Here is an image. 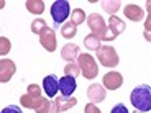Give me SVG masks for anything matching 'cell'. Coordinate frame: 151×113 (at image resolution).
Here are the masks:
<instances>
[{
	"mask_svg": "<svg viewBox=\"0 0 151 113\" xmlns=\"http://www.w3.org/2000/svg\"><path fill=\"white\" fill-rule=\"evenodd\" d=\"M123 13H125V16L128 20H132V21H141L143 16H145L143 8H141L140 5H135V4L127 5V7L123 8Z\"/></svg>",
	"mask_w": 151,
	"mask_h": 113,
	"instance_id": "14",
	"label": "cell"
},
{
	"mask_svg": "<svg viewBox=\"0 0 151 113\" xmlns=\"http://www.w3.org/2000/svg\"><path fill=\"white\" fill-rule=\"evenodd\" d=\"M77 89V84H76V77H71V75H64L59 79V90L61 95L64 97H71L72 92Z\"/></svg>",
	"mask_w": 151,
	"mask_h": 113,
	"instance_id": "12",
	"label": "cell"
},
{
	"mask_svg": "<svg viewBox=\"0 0 151 113\" xmlns=\"http://www.w3.org/2000/svg\"><path fill=\"white\" fill-rule=\"evenodd\" d=\"M71 21L74 25H81V23L86 21V11L82 8H74L71 13Z\"/></svg>",
	"mask_w": 151,
	"mask_h": 113,
	"instance_id": "21",
	"label": "cell"
},
{
	"mask_svg": "<svg viewBox=\"0 0 151 113\" xmlns=\"http://www.w3.org/2000/svg\"><path fill=\"white\" fill-rule=\"evenodd\" d=\"M0 43H2V48H0V54L5 56V54L10 51V41H8L7 38H0Z\"/></svg>",
	"mask_w": 151,
	"mask_h": 113,
	"instance_id": "25",
	"label": "cell"
},
{
	"mask_svg": "<svg viewBox=\"0 0 151 113\" xmlns=\"http://www.w3.org/2000/svg\"><path fill=\"white\" fill-rule=\"evenodd\" d=\"M49 113H59L58 112V108H56V105L53 103V107H51V110H49Z\"/></svg>",
	"mask_w": 151,
	"mask_h": 113,
	"instance_id": "31",
	"label": "cell"
},
{
	"mask_svg": "<svg viewBox=\"0 0 151 113\" xmlns=\"http://www.w3.org/2000/svg\"><path fill=\"white\" fill-rule=\"evenodd\" d=\"M87 25L91 28V31L95 34V36L100 38V41H105V36H107V23L102 16L99 15V13H91V15L87 16Z\"/></svg>",
	"mask_w": 151,
	"mask_h": 113,
	"instance_id": "4",
	"label": "cell"
},
{
	"mask_svg": "<svg viewBox=\"0 0 151 113\" xmlns=\"http://www.w3.org/2000/svg\"><path fill=\"white\" fill-rule=\"evenodd\" d=\"M87 97H89V100H91L92 103L104 102L105 97H107L105 87L100 85V84H92V85H89V89H87Z\"/></svg>",
	"mask_w": 151,
	"mask_h": 113,
	"instance_id": "10",
	"label": "cell"
},
{
	"mask_svg": "<svg viewBox=\"0 0 151 113\" xmlns=\"http://www.w3.org/2000/svg\"><path fill=\"white\" fill-rule=\"evenodd\" d=\"M84 44H86L87 49H91V51H99V49L102 48V46H100V38L95 36L94 33L87 34V36L84 38Z\"/></svg>",
	"mask_w": 151,
	"mask_h": 113,
	"instance_id": "17",
	"label": "cell"
},
{
	"mask_svg": "<svg viewBox=\"0 0 151 113\" xmlns=\"http://www.w3.org/2000/svg\"><path fill=\"white\" fill-rule=\"evenodd\" d=\"M143 36H145V39H146V41L151 43V31H143Z\"/></svg>",
	"mask_w": 151,
	"mask_h": 113,
	"instance_id": "30",
	"label": "cell"
},
{
	"mask_svg": "<svg viewBox=\"0 0 151 113\" xmlns=\"http://www.w3.org/2000/svg\"><path fill=\"white\" fill-rule=\"evenodd\" d=\"M79 46L77 44H72V43H69V44L63 46V49H61V57L64 61H68L69 62H74L76 59H79Z\"/></svg>",
	"mask_w": 151,
	"mask_h": 113,
	"instance_id": "13",
	"label": "cell"
},
{
	"mask_svg": "<svg viewBox=\"0 0 151 113\" xmlns=\"http://www.w3.org/2000/svg\"><path fill=\"white\" fill-rule=\"evenodd\" d=\"M2 113H23L22 108H20L18 105H8L5 107L4 110H2Z\"/></svg>",
	"mask_w": 151,
	"mask_h": 113,
	"instance_id": "27",
	"label": "cell"
},
{
	"mask_svg": "<svg viewBox=\"0 0 151 113\" xmlns=\"http://www.w3.org/2000/svg\"><path fill=\"white\" fill-rule=\"evenodd\" d=\"M110 113H130V112H128V108H127L123 103H117V105L112 108V112H110Z\"/></svg>",
	"mask_w": 151,
	"mask_h": 113,
	"instance_id": "28",
	"label": "cell"
},
{
	"mask_svg": "<svg viewBox=\"0 0 151 113\" xmlns=\"http://www.w3.org/2000/svg\"><path fill=\"white\" fill-rule=\"evenodd\" d=\"M61 34L66 38V39H71L77 34V25H74L72 21H66L63 26H61Z\"/></svg>",
	"mask_w": 151,
	"mask_h": 113,
	"instance_id": "19",
	"label": "cell"
},
{
	"mask_svg": "<svg viewBox=\"0 0 151 113\" xmlns=\"http://www.w3.org/2000/svg\"><path fill=\"white\" fill-rule=\"evenodd\" d=\"M146 10H148V13H151V0L146 2Z\"/></svg>",
	"mask_w": 151,
	"mask_h": 113,
	"instance_id": "32",
	"label": "cell"
},
{
	"mask_svg": "<svg viewBox=\"0 0 151 113\" xmlns=\"http://www.w3.org/2000/svg\"><path fill=\"white\" fill-rule=\"evenodd\" d=\"M64 74H66V75H71V77H77V75L81 74L79 64H77V62H69V64H66Z\"/></svg>",
	"mask_w": 151,
	"mask_h": 113,
	"instance_id": "22",
	"label": "cell"
},
{
	"mask_svg": "<svg viewBox=\"0 0 151 113\" xmlns=\"http://www.w3.org/2000/svg\"><path fill=\"white\" fill-rule=\"evenodd\" d=\"M102 7H104V10H105L107 13H110V16H113V15L118 11V8H120V2H118V0H113V2L104 0V2H102Z\"/></svg>",
	"mask_w": 151,
	"mask_h": 113,
	"instance_id": "20",
	"label": "cell"
},
{
	"mask_svg": "<svg viewBox=\"0 0 151 113\" xmlns=\"http://www.w3.org/2000/svg\"><path fill=\"white\" fill-rule=\"evenodd\" d=\"M25 7L33 15H41L43 11H45V4H43L41 0H28L27 4H25Z\"/></svg>",
	"mask_w": 151,
	"mask_h": 113,
	"instance_id": "18",
	"label": "cell"
},
{
	"mask_svg": "<svg viewBox=\"0 0 151 113\" xmlns=\"http://www.w3.org/2000/svg\"><path fill=\"white\" fill-rule=\"evenodd\" d=\"M122 84H123V75L117 71L107 72L102 79V85L105 87V89H109V90H117V89L122 87Z\"/></svg>",
	"mask_w": 151,
	"mask_h": 113,
	"instance_id": "8",
	"label": "cell"
},
{
	"mask_svg": "<svg viewBox=\"0 0 151 113\" xmlns=\"http://www.w3.org/2000/svg\"><path fill=\"white\" fill-rule=\"evenodd\" d=\"M130 102L138 112H151V87L146 84L136 85L130 94Z\"/></svg>",
	"mask_w": 151,
	"mask_h": 113,
	"instance_id": "1",
	"label": "cell"
},
{
	"mask_svg": "<svg viewBox=\"0 0 151 113\" xmlns=\"http://www.w3.org/2000/svg\"><path fill=\"white\" fill-rule=\"evenodd\" d=\"M125 21H122L120 18H118V16H110L109 18V30L112 31L113 34H115V36H118V34H122L125 31Z\"/></svg>",
	"mask_w": 151,
	"mask_h": 113,
	"instance_id": "16",
	"label": "cell"
},
{
	"mask_svg": "<svg viewBox=\"0 0 151 113\" xmlns=\"http://www.w3.org/2000/svg\"><path fill=\"white\" fill-rule=\"evenodd\" d=\"M43 89H45L46 95H48L49 98L56 97L58 90H59V80H58L56 75H54V74L46 75L45 79H43Z\"/></svg>",
	"mask_w": 151,
	"mask_h": 113,
	"instance_id": "11",
	"label": "cell"
},
{
	"mask_svg": "<svg viewBox=\"0 0 151 113\" xmlns=\"http://www.w3.org/2000/svg\"><path fill=\"white\" fill-rule=\"evenodd\" d=\"M40 43H41V46L46 51H49V53H54V51H56L58 41H56V33H54L53 28L46 26L45 30L40 33Z\"/></svg>",
	"mask_w": 151,
	"mask_h": 113,
	"instance_id": "7",
	"label": "cell"
},
{
	"mask_svg": "<svg viewBox=\"0 0 151 113\" xmlns=\"http://www.w3.org/2000/svg\"><path fill=\"white\" fill-rule=\"evenodd\" d=\"M84 113H102L100 112V108H99L97 105H95V103H87L86 105V108H84Z\"/></svg>",
	"mask_w": 151,
	"mask_h": 113,
	"instance_id": "26",
	"label": "cell"
},
{
	"mask_svg": "<svg viewBox=\"0 0 151 113\" xmlns=\"http://www.w3.org/2000/svg\"><path fill=\"white\" fill-rule=\"evenodd\" d=\"M77 64L81 67V75H84L86 79H95L99 74V66L94 56L91 54H81L77 59Z\"/></svg>",
	"mask_w": 151,
	"mask_h": 113,
	"instance_id": "3",
	"label": "cell"
},
{
	"mask_svg": "<svg viewBox=\"0 0 151 113\" xmlns=\"http://www.w3.org/2000/svg\"><path fill=\"white\" fill-rule=\"evenodd\" d=\"M71 15V5L68 0H58L51 5V16L56 21V25L66 21V18Z\"/></svg>",
	"mask_w": 151,
	"mask_h": 113,
	"instance_id": "6",
	"label": "cell"
},
{
	"mask_svg": "<svg viewBox=\"0 0 151 113\" xmlns=\"http://www.w3.org/2000/svg\"><path fill=\"white\" fill-rule=\"evenodd\" d=\"M51 107H53V102H51V100H46V97H43L41 103L36 107V110H35V112H36V113H49Z\"/></svg>",
	"mask_w": 151,
	"mask_h": 113,
	"instance_id": "24",
	"label": "cell"
},
{
	"mask_svg": "<svg viewBox=\"0 0 151 113\" xmlns=\"http://www.w3.org/2000/svg\"><path fill=\"white\" fill-rule=\"evenodd\" d=\"M17 71V66L13 61L10 59H0V82L2 84H7L8 80L12 79V75L15 74Z\"/></svg>",
	"mask_w": 151,
	"mask_h": 113,
	"instance_id": "9",
	"label": "cell"
},
{
	"mask_svg": "<svg viewBox=\"0 0 151 113\" xmlns=\"http://www.w3.org/2000/svg\"><path fill=\"white\" fill-rule=\"evenodd\" d=\"M145 31H151V13H148V18L145 21Z\"/></svg>",
	"mask_w": 151,
	"mask_h": 113,
	"instance_id": "29",
	"label": "cell"
},
{
	"mask_svg": "<svg viewBox=\"0 0 151 113\" xmlns=\"http://www.w3.org/2000/svg\"><path fill=\"white\" fill-rule=\"evenodd\" d=\"M48 26L46 25V21L45 20H41V18H36V20H33V23H31V31H33L35 34H40L45 28Z\"/></svg>",
	"mask_w": 151,
	"mask_h": 113,
	"instance_id": "23",
	"label": "cell"
},
{
	"mask_svg": "<svg viewBox=\"0 0 151 113\" xmlns=\"http://www.w3.org/2000/svg\"><path fill=\"white\" fill-rule=\"evenodd\" d=\"M53 103L56 105L58 112H66V110L72 108V107L77 105V98L76 97H64V95H59L58 98H54Z\"/></svg>",
	"mask_w": 151,
	"mask_h": 113,
	"instance_id": "15",
	"label": "cell"
},
{
	"mask_svg": "<svg viewBox=\"0 0 151 113\" xmlns=\"http://www.w3.org/2000/svg\"><path fill=\"white\" fill-rule=\"evenodd\" d=\"M133 113H141V112H138V110H135V112H133Z\"/></svg>",
	"mask_w": 151,
	"mask_h": 113,
	"instance_id": "33",
	"label": "cell"
},
{
	"mask_svg": "<svg viewBox=\"0 0 151 113\" xmlns=\"http://www.w3.org/2000/svg\"><path fill=\"white\" fill-rule=\"evenodd\" d=\"M41 100H43L41 87L36 85V84H31V85H28V92L25 95H22V98H20V105L25 107V108L36 110V107L41 103Z\"/></svg>",
	"mask_w": 151,
	"mask_h": 113,
	"instance_id": "2",
	"label": "cell"
},
{
	"mask_svg": "<svg viewBox=\"0 0 151 113\" xmlns=\"http://www.w3.org/2000/svg\"><path fill=\"white\" fill-rule=\"evenodd\" d=\"M97 59L100 61V64L105 66V67H115L118 66V54L115 51V48L112 46H102V48L97 51Z\"/></svg>",
	"mask_w": 151,
	"mask_h": 113,
	"instance_id": "5",
	"label": "cell"
}]
</instances>
